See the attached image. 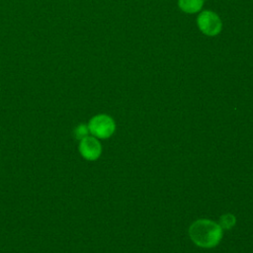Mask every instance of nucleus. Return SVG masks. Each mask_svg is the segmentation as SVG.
<instances>
[{
    "mask_svg": "<svg viewBox=\"0 0 253 253\" xmlns=\"http://www.w3.org/2000/svg\"><path fill=\"white\" fill-rule=\"evenodd\" d=\"M192 241L203 248H212L216 246L222 237L220 225L210 219H198L189 228Z\"/></svg>",
    "mask_w": 253,
    "mask_h": 253,
    "instance_id": "nucleus-1",
    "label": "nucleus"
},
{
    "mask_svg": "<svg viewBox=\"0 0 253 253\" xmlns=\"http://www.w3.org/2000/svg\"><path fill=\"white\" fill-rule=\"evenodd\" d=\"M89 132L98 138L110 137L116 128L114 120L108 115H97L93 117L88 124Z\"/></svg>",
    "mask_w": 253,
    "mask_h": 253,
    "instance_id": "nucleus-2",
    "label": "nucleus"
},
{
    "mask_svg": "<svg viewBox=\"0 0 253 253\" xmlns=\"http://www.w3.org/2000/svg\"><path fill=\"white\" fill-rule=\"evenodd\" d=\"M197 23L202 33L207 36H215L221 31V21L219 17L214 12L209 10L200 13Z\"/></svg>",
    "mask_w": 253,
    "mask_h": 253,
    "instance_id": "nucleus-3",
    "label": "nucleus"
},
{
    "mask_svg": "<svg viewBox=\"0 0 253 253\" xmlns=\"http://www.w3.org/2000/svg\"><path fill=\"white\" fill-rule=\"evenodd\" d=\"M79 152L87 160H96L102 152L101 143L95 136H85L80 139Z\"/></svg>",
    "mask_w": 253,
    "mask_h": 253,
    "instance_id": "nucleus-4",
    "label": "nucleus"
},
{
    "mask_svg": "<svg viewBox=\"0 0 253 253\" xmlns=\"http://www.w3.org/2000/svg\"><path fill=\"white\" fill-rule=\"evenodd\" d=\"M178 5L182 11L192 14L202 9L204 0H179Z\"/></svg>",
    "mask_w": 253,
    "mask_h": 253,
    "instance_id": "nucleus-5",
    "label": "nucleus"
},
{
    "mask_svg": "<svg viewBox=\"0 0 253 253\" xmlns=\"http://www.w3.org/2000/svg\"><path fill=\"white\" fill-rule=\"evenodd\" d=\"M235 224V216L232 214H224L220 217V221H219V225L221 228H226L229 229L231 228L233 225Z\"/></svg>",
    "mask_w": 253,
    "mask_h": 253,
    "instance_id": "nucleus-6",
    "label": "nucleus"
},
{
    "mask_svg": "<svg viewBox=\"0 0 253 253\" xmlns=\"http://www.w3.org/2000/svg\"><path fill=\"white\" fill-rule=\"evenodd\" d=\"M75 136L78 138V139H82L84 138L85 136L88 135L89 133V128H88V126L86 125H79L76 128H75Z\"/></svg>",
    "mask_w": 253,
    "mask_h": 253,
    "instance_id": "nucleus-7",
    "label": "nucleus"
}]
</instances>
